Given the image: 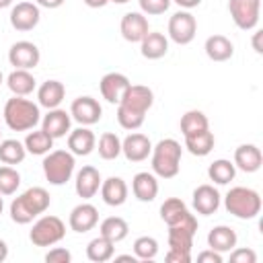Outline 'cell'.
<instances>
[{
    "instance_id": "43",
    "label": "cell",
    "mask_w": 263,
    "mask_h": 263,
    "mask_svg": "<svg viewBox=\"0 0 263 263\" xmlns=\"http://www.w3.org/2000/svg\"><path fill=\"white\" fill-rule=\"evenodd\" d=\"M230 261L232 263H257V253L253 249H232L230 251Z\"/></svg>"
},
{
    "instance_id": "52",
    "label": "cell",
    "mask_w": 263,
    "mask_h": 263,
    "mask_svg": "<svg viewBox=\"0 0 263 263\" xmlns=\"http://www.w3.org/2000/svg\"><path fill=\"white\" fill-rule=\"evenodd\" d=\"M12 2H14V0H0V8H8Z\"/></svg>"
},
{
    "instance_id": "51",
    "label": "cell",
    "mask_w": 263,
    "mask_h": 263,
    "mask_svg": "<svg viewBox=\"0 0 263 263\" xmlns=\"http://www.w3.org/2000/svg\"><path fill=\"white\" fill-rule=\"evenodd\" d=\"M113 257H115V261H132V263L138 261L136 255H113Z\"/></svg>"
},
{
    "instance_id": "54",
    "label": "cell",
    "mask_w": 263,
    "mask_h": 263,
    "mask_svg": "<svg viewBox=\"0 0 263 263\" xmlns=\"http://www.w3.org/2000/svg\"><path fill=\"white\" fill-rule=\"evenodd\" d=\"M109 2H115V4H125V2H129V0H109Z\"/></svg>"
},
{
    "instance_id": "27",
    "label": "cell",
    "mask_w": 263,
    "mask_h": 263,
    "mask_svg": "<svg viewBox=\"0 0 263 263\" xmlns=\"http://www.w3.org/2000/svg\"><path fill=\"white\" fill-rule=\"evenodd\" d=\"M168 51V39L164 33L158 31H148L146 37L140 41V53L146 60H160Z\"/></svg>"
},
{
    "instance_id": "35",
    "label": "cell",
    "mask_w": 263,
    "mask_h": 263,
    "mask_svg": "<svg viewBox=\"0 0 263 263\" xmlns=\"http://www.w3.org/2000/svg\"><path fill=\"white\" fill-rule=\"evenodd\" d=\"M208 177L216 185H228L236 177V166L226 158H218L208 166Z\"/></svg>"
},
{
    "instance_id": "1",
    "label": "cell",
    "mask_w": 263,
    "mask_h": 263,
    "mask_svg": "<svg viewBox=\"0 0 263 263\" xmlns=\"http://www.w3.org/2000/svg\"><path fill=\"white\" fill-rule=\"evenodd\" d=\"M154 105V92L152 88L144 84H129L121 101L117 103V123L123 129L136 132L142 127L146 113Z\"/></svg>"
},
{
    "instance_id": "53",
    "label": "cell",
    "mask_w": 263,
    "mask_h": 263,
    "mask_svg": "<svg viewBox=\"0 0 263 263\" xmlns=\"http://www.w3.org/2000/svg\"><path fill=\"white\" fill-rule=\"evenodd\" d=\"M2 210H4V199H2V193H0V214H2Z\"/></svg>"
},
{
    "instance_id": "49",
    "label": "cell",
    "mask_w": 263,
    "mask_h": 263,
    "mask_svg": "<svg viewBox=\"0 0 263 263\" xmlns=\"http://www.w3.org/2000/svg\"><path fill=\"white\" fill-rule=\"evenodd\" d=\"M88 8H103L105 4H109V0H82Z\"/></svg>"
},
{
    "instance_id": "36",
    "label": "cell",
    "mask_w": 263,
    "mask_h": 263,
    "mask_svg": "<svg viewBox=\"0 0 263 263\" xmlns=\"http://www.w3.org/2000/svg\"><path fill=\"white\" fill-rule=\"evenodd\" d=\"M27 156V148L18 140H0V162L2 164H21Z\"/></svg>"
},
{
    "instance_id": "18",
    "label": "cell",
    "mask_w": 263,
    "mask_h": 263,
    "mask_svg": "<svg viewBox=\"0 0 263 263\" xmlns=\"http://www.w3.org/2000/svg\"><path fill=\"white\" fill-rule=\"evenodd\" d=\"M97 224H99V210L92 203H88V201H82L76 208H72V212L68 216L70 230L80 232V234L92 230Z\"/></svg>"
},
{
    "instance_id": "16",
    "label": "cell",
    "mask_w": 263,
    "mask_h": 263,
    "mask_svg": "<svg viewBox=\"0 0 263 263\" xmlns=\"http://www.w3.org/2000/svg\"><path fill=\"white\" fill-rule=\"evenodd\" d=\"M129 78L121 72H107L101 82H99V90H101V97L111 103V105H117L121 101V97L125 95L127 86H129Z\"/></svg>"
},
{
    "instance_id": "28",
    "label": "cell",
    "mask_w": 263,
    "mask_h": 263,
    "mask_svg": "<svg viewBox=\"0 0 263 263\" xmlns=\"http://www.w3.org/2000/svg\"><path fill=\"white\" fill-rule=\"evenodd\" d=\"M203 49H205V55L212 60V62H226L234 55V45L232 41L226 37V35H210L203 43Z\"/></svg>"
},
{
    "instance_id": "4",
    "label": "cell",
    "mask_w": 263,
    "mask_h": 263,
    "mask_svg": "<svg viewBox=\"0 0 263 263\" xmlns=\"http://www.w3.org/2000/svg\"><path fill=\"white\" fill-rule=\"evenodd\" d=\"M181 154L183 148L175 138H164L150 152V166L152 173L160 179H173L181 171Z\"/></svg>"
},
{
    "instance_id": "5",
    "label": "cell",
    "mask_w": 263,
    "mask_h": 263,
    "mask_svg": "<svg viewBox=\"0 0 263 263\" xmlns=\"http://www.w3.org/2000/svg\"><path fill=\"white\" fill-rule=\"evenodd\" d=\"M224 208L238 220H253L261 212V195L251 187H232L224 195Z\"/></svg>"
},
{
    "instance_id": "20",
    "label": "cell",
    "mask_w": 263,
    "mask_h": 263,
    "mask_svg": "<svg viewBox=\"0 0 263 263\" xmlns=\"http://www.w3.org/2000/svg\"><path fill=\"white\" fill-rule=\"evenodd\" d=\"M101 183H103L101 173H99L95 166L86 164V166H82V168L76 173V181H74L76 195L82 197V199H90V197H95V195L99 193Z\"/></svg>"
},
{
    "instance_id": "47",
    "label": "cell",
    "mask_w": 263,
    "mask_h": 263,
    "mask_svg": "<svg viewBox=\"0 0 263 263\" xmlns=\"http://www.w3.org/2000/svg\"><path fill=\"white\" fill-rule=\"evenodd\" d=\"M171 2L179 4L183 10H191V8H195V6H199V4H201V0H171Z\"/></svg>"
},
{
    "instance_id": "26",
    "label": "cell",
    "mask_w": 263,
    "mask_h": 263,
    "mask_svg": "<svg viewBox=\"0 0 263 263\" xmlns=\"http://www.w3.org/2000/svg\"><path fill=\"white\" fill-rule=\"evenodd\" d=\"M66 97V86L60 80H45L37 88V105L45 109H55Z\"/></svg>"
},
{
    "instance_id": "13",
    "label": "cell",
    "mask_w": 263,
    "mask_h": 263,
    "mask_svg": "<svg viewBox=\"0 0 263 263\" xmlns=\"http://www.w3.org/2000/svg\"><path fill=\"white\" fill-rule=\"evenodd\" d=\"M70 115L80 125H95L103 117V107L92 97H78L70 105Z\"/></svg>"
},
{
    "instance_id": "42",
    "label": "cell",
    "mask_w": 263,
    "mask_h": 263,
    "mask_svg": "<svg viewBox=\"0 0 263 263\" xmlns=\"http://www.w3.org/2000/svg\"><path fill=\"white\" fill-rule=\"evenodd\" d=\"M45 261L47 263H70L72 261V253L64 247H53L45 253Z\"/></svg>"
},
{
    "instance_id": "12",
    "label": "cell",
    "mask_w": 263,
    "mask_h": 263,
    "mask_svg": "<svg viewBox=\"0 0 263 263\" xmlns=\"http://www.w3.org/2000/svg\"><path fill=\"white\" fill-rule=\"evenodd\" d=\"M10 25L12 29L21 31V33H27V31H33L39 21H41V10L35 2H16L10 10Z\"/></svg>"
},
{
    "instance_id": "14",
    "label": "cell",
    "mask_w": 263,
    "mask_h": 263,
    "mask_svg": "<svg viewBox=\"0 0 263 263\" xmlns=\"http://www.w3.org/2000/svg\"><path fill=\"white\" fill-rule=\"evenodd\" d=\"M220 201H222V197H220L218 189H216L214 185H210V183L197 185V187L193 189L191 203H193V210H195L197 214H201V216H212V214H216L218 208H220Z\"/></svg>"
},
{
    "instance_id": "50",
    "label": "cell",
    "mask_w": 263,
    "mask_h": 263,
    "mask_svg": "<svg viewBox=\"0 0 263 263\" xmlns=\"http://www.w3.org/2000/svg\"><path fill=\"white\" fill-rule=\"evenodd\" d=\"M6 257H8V245H6V240L0 238V263L6 261Z\"/></svg>"
},
{
    "instance_id": "31",
    "label": "cell",
    "mask_w": 263,
    "mask_h": 263,
    "mask_svg": "<svg viewBox=\"0 0 263 263\" xmlns=\"http://www.w3.org/2000/svg\"><path fill=\"white\" fill-rule=\"evenodd\" d=\"M189 208L185 205L183 199L179 197H168L162 201L160 205V220L166 224V226H173V224H179L181 220H185L189 216Z\"/></svg>"
},
{
    "instance_id": "30",
    "label": "cell",
    "mask_w": 263,
    "mask_h": 263,
    "mask_svg": "<svg viewBox=\"0 0 263 263\" xmlns=\"http://www.w3.org/2000/svg\"><path fill=\"white\" fill-rule=\"evenodd\" d=\"M214 144H216V138L210 132V127L203 132H197V134L185 136V148L193 156H208L214 150Z\"/></svg>"
},
{
    "instance_id": "8",
    "label": "cell",
    "mask_w": 263,
    "mask_h": 263,
    "mask_svg": "<svg viewBox=\"0 0 263 263\" xmlns=\"http://www.w3.org/2000/svg\"><path fill=\"white\" fill-rule=\"evenodd\" d=\"M228 12L238 29L251 31L259 23L261 0H228Z\"/></svg>"
},
{
    "instance_id": "55",
    "label": "cell",
    "mask_w": 263,
    "mask_h": 263,
    "mask_svg": "<svg viewBox=\"0 0 263 263\" xmlns=\"http://www.w3.org/2000/svg\"><path fill=\"white\" fill-rule=\"evenodd\" d=\"M2 82H4V74H2V70H0V86H2Z\"/></svg>"
},
{
    "instance_id": "46",
    "label": "cell",
    "mask_w": 263,
    "mask_h": 263,
    "mask_svg": "<svg viewBox=\"0 0 263 263\" xmlns=\"http://www.w3.org/2000/svg\"><path fill=\"white\" fill-rule=\"evenodd\" d=\"M64 2H66V0H35V4H37L39 8H49V10L60 8Z\"/></svg>"
},
{
    "instance_id": "39",
    "label": "cell",
    "mask_w": 263,
    "mask_h": 263,
    "mask_svg": "<svg viewBox=\"0 0 263 263\" xmlns=\"http://www.w3.org/2000/svg\"><path fill=\"white\" fill-rule=\"evenodd\" d=\"M18 187H21V173L10 164H2L0 166V193L14 195Z\"/></svg>"
},
{
    "instance_id": "24",
    "label": "cell",
    "mask_w": 263,
    "mask_h": 263,
    "mask_svg": "<svg viewBox=\"0 0 263 263\" xmlns=\"http://www.w3.org/2000/svg\"><path fill=\"white\" fill-rule=\"evenodd\" d=\"M99 191H101L103 201H105L107 205H111V208L123 205L125 199H127V193H129L127 183H125L121 177H109V179H105V181L101 183V189H99Z\"/></svg>"
},
{
    "instance_id": "41",
    "label": "cell",
    "mask_w": 263,
    "mask_h": 263,
    "mask_svg": "<svg viewBox=\"0 0 263 263\" xmlns=\"http://www.w3.org/2000/svg\"><path fill=\"white\" fill-rule=\"evenodd\" d=\"M138 4H140V12H144L146 16H158L168 10L171 0H138Z\"/></svg>"
},
{
    "instance_id": "19",
    "label": "cell",
    "mask_w": 263,
    "mask_h": 263,
    "mask_svg": "<svg viewBox=\"0 0 263 263\" xmlns=\"http://www.w3.org/2000/svg\"><path fill=\"white\" fill-rule=\"evenodd\" d=\"M119 31H121V37L129 43H140L146 33L150 31L148 27V18L144 12H125L121 16V23H119Z\"/></svg>"
},
{
    "instance_id": "22",
    "label": "cell",
    "mask_w": 263,
    "mask_h": 263,
    "mask_svg": "<svg viewBox=\"0 0 263 263\" xmlns=\"http://www.w3.org/2000/svg\"><path fill=\"white\" fill-rule=\"evenodd\" d=\"M132 193L138 201H154L156 195H158V179L154 173H148V171H142V173H136L134 179H132Z\"/></svg>"
},
{
    "instance_id": "40",
    "label": "cell",
    "mask_w": 263,
    "mask_h": 263,
    "mask_svg": "<svg viewBox=\"0 0 263 263\" xmlns=\"http://www.w3.org/2000/svg\"><path fill=\"white\" fill-rule=\"evenodd\" d=\"M134 255L138 261H152L158 255V240L154 236H138L134 240Z\"/></svg>"
},
{
    "instance_id": "23",
    "label": "cell",
    "mask_w": 263,
    "mask_h": 263,
    "mask_svg": "<svg viewBox=\"0 0 263 263\" xmlns=\"http://www.w3.org/2000/svg\"><path fill=\"white\" fill-rule=\"evenodd\" d=\"M232 162L242 173H257L263 164V154H261L259 146H255V144H240L234 150V160Z\"/></svg>"
},
{
    "instance_id": "56",
    "label": "cell",
    "mask_w": 263,
    "mask_h": 263,
    "mask_svg": "<svg viewBox=\"0 0 263 263\" xmlns=\"http://www.w3.org/2000/svg\"><path fill=\"white\" fill-rule=\"evenodd\" d=\"M0 140H2V129H0Z\"/></svg>"
},
{
    "instance_id": "48",
    "label": "cell",
    "mask_w": 263,
    "mask_h": 263,
    "mask_svg": "<svg viewBox=\"0 0 263 263\" xmlns=\"http://www.w3.org/2000/svg\"><path fill=\"white\" fill-rule=\"evenodd\" d=\"M261 31H255V35H253V49L257 51V53H261L263 51V47H261Z\"/></svg>"
},
{
    "instance_id": "34",
    "label": "cell",
    "mask_w": 263,
    "mask_h": 263,
    "mask_svg": "<svg viewBox=\"0 0 263 263\" xmlns=\"http://www.w3.org/2000/svg\"><path fill=\"white\" fill-rule=\"evenodd\" d=\"M25 148H27V152L29 154H33V156H45L51 148H53V138L47 134V132H43V129H29V134H27V138H25Z\"/></svg>"
},
{
    "instance_id": "10",
    "label": "cell",
    "mask_w": 263,
    "mask_h": 263,
    "mask_svg": "<svg viewBox=\"0 0 263 263\" xmlns=\"http://www.w3.org/2000/svg\"><path fill=\"white\" fill-rule=\"evenodd\" d=\"M195 232H197V218H195L193 214H189V216H187L185 220H181L179 224L168 226V249L183 251V253H191Z\"/></svg>"
},
{
    "instance_id": "6",
    "label": "cell",
    "mask_w": 263,
    "mask_h": 263,
    "mask_svg": "<svg viewBox=\"0 0 263 263\" xmlns=\"http://www.w3.org/2000/svg\"><path fill=\"white\" fill-rule=\"evenodd\" d=\"M41 166H43V175L49 181V185L60 187L72 179L76 160L70 150H49L45 154Z\"/></svg>"
},
{
    "instance_id": "17",
    "label": "cell",
    "mask_w": 263,
    "mask_h": 263,
    "mask_svg": "<svg viewBox=\"0 0 263 263\" xmlns=\"http://www.w3.org/2000/svg\"><path fill=\"white\" fill-rule=\"evenodd\" d=\"M70 125H72V115L66 109H47V113L41 117V129L47 132L53 140L64 138L70 134Z\"/></svg>"
},
{
    "instance_id": "11",
    "label": "cell",
    "mask_w": 263,
    "mask_h": 263,
    "mask_svg": "<svg viewBox=\"0 0 263 263\" xmlns=\"http://www.w3.org/2000/svg\"><path fill=\"white\" fill-rule=\"evenodd\" d=\"M39 60H41V51L33 41L23 39L12 43L8 49V62L18 70H33L35 66H39Z\"/></svg>"
},
{
    "instance_id": "2",
    "label": "cell",
    "mask_w": 263,
    "mask_h": 263,
    "mask_svg": "<svg viewBox=\"0 0 263 263\" xmlns=\"http://www.w3.org/2000/svg\"><path fill=\"white\" fill-rule=\"evenodd\" d=\"M49 203L51 197L45 187H29L10 201V220L16 224H31L49 208Z\"/></svg>"
},
{
    "instance_id": "45",
    "label": "cell",
    "mask_w": 263,
    "mask_h": 263,
    "mask_svg": "<svg viewBox=\"0 0 263 263\" xmlns=\"http://www.w3.org/2000/svg\"><path fill=\"white\" fill-rule=\"evenodd\" d=\"M197 261L199 263H222V253H218L214 249H208V251H201L197 255Z\"/></svg>"
},
{
    "instance_id": "37",
    "label": "cell",
    "mask_w": 263,
    "mask_h": 263,
    "mask_svg": "<svg viewBox=\"0 0 263 263\" xmlns=\"http://www.w3.org/2000/svg\"><path fill=\"white\" fill-rule=\"evenodd\" d=\"M179 125H181V134H183V138H185V136H191V134H197V132H203V129L210 127L205 113L199 111V109H189L187 113H183Z\"/></svg>"
},
{
    "instance_id": "44",
    "label": "cell",
    "mask_w": 263,
    "mask_h": 263,
    "mask_svg": "<svg viewBox=\"0 0 263 263\" xmlns=\"http://www.w3.org/2000/svg\"><path fill=\"white\" fill-rule=\"evenodd\" d=\"M164 259H166L168 263H189V261H191V253H183V251L168 249V253L164 255Z\"/></svg>"
},
{
    "instance_id": "21",
    "label": "cell",
    "mask_w": 263,
    "mask_h": 263,
    "mask_svg": "<svg viewBox=\"0 0 263 263\" xmlns=\"http://www.w3.org/2000/svg\"><path fill=\"white\" fill-rule=\"evenodd\" d=\"M97 148V136L88 125H80L76 129H70L68 134V150L74 156H88Z\"/></svg>"
},
{
    "instance_id": "3",
    "label": "cell",
    "mask_w": 263,
    "mask_h": 263,
    "mask_svg": "<svg viewBox=\"0 0 263 263\" xmlns=\"http://www.w3.org/2000/svg\"><path fill=\"white\" fill-rule=\"evenodd\" d=\"M2 117L12 132H29V129H35V125L41 121V111L37 103L14 95L4 103Z\"/></svg>"
},
{
    "instance_id": "29",
    "label": "cell",
    "mask_w": 263,
    "mask_h": 263,
    "mask_svg": "<svg viewBox=\"0 0 263 263\" xmlns=\"http://www.w3.org/2000/svg\"><path fill=\"white\" fill-rule=\"evenodd\" d=\"M6 86H8L10 92L16 95V97H29V95L35 90L37 80H35V76L31 74V70H18V68H14V70L6 76Z\"/></svg>"
},
{
    "instance_id": "7",
    "label": "cell",
    "mask_w": 263,
    "mask_h": 263,
    "mask_svg": "<svg viewBox=\"0 0 263 263\" xmlns=\"http://www.w3.org/2000/svg\"><path fill=\"white\" fill-rule=\"evenodd\" d=\"M64 236H66V224L58 216H41L39 220H35L29 232V240L35 247H53Z\"/></svg>"
},
{
    "instance_id": "15",
    "label": "cell",
    "mask_w": 263,
    "mask_h": 263,
    "mask_svg": "<svg viewBox=\"0 0 263 263\" xmlns=\"http://www.w3.org/2000/svg\"><path fill=\"white\" fill-rule=\"evenodd\" d=\"M150 152H152V142L146 134L132 132L129 136H125L121 140V154L129 162H142L150 156Z\"/></svg>"
},
{
    "instance_id": "25",
    "label": "cell",
    "mask_w": 263,
    "mask_h": 263,
    "mask_svg": "<svg viewBox=\"0 0 263 263\" xmlns=\"http://www.w3.org/2000/svg\"><path fill=\"white\" fill-rule=\"evenodd\" d=\"M238 242L236 232L226 226V224H218L208 232V247L218 251V253H230Z\"/></svg>"
},
{
    "instance_id": "38",
    "label": "cell",
    "mask_w": 263,
    "mask_h": 263,
    "mask_svg": "<svg viewBox=\"0 0 263 263\" xmlns=\"http://www.w3.org/2000/svg\"><path fill=\"white\" fill-rule=\"evenodd\" d=\"M97 150L103 160H115L121 154V138L113 132H105L97 142Z\"/></svg>"
},
{
    "instance_id": "32",
    "label": "cell",
    "mask_w": 263,
    "mask_h": 263,
    "mask_svg": "<svg viewBox=\"0 0 263 263\" xmlns=\"http://www.w3.org/2000/svg\"><path fill=\"white\" fill-rule=\"evenodd\" d=\"M99 234L111 242H121L129 234V224L121 216H109L99 224Z\"/></svg>"
},
{
    "instance_id": "9",
    "label": "cell",
    "mask_w": 263,
    "mask_h": 263,
    "mask_svg": "<svg viewBox=\"0 0 263 263\" xmlns=\"http://www.w3.org/2000/svg\"><path fill=\"white\" fill-rule=\"evenodd\" d=\"M197 21L189 10H179L168 18V39L177 45H187L195 39Z\"/></svg>"
},
{
    "instance_id": "33",
    "label": "cell",
    "mask_w": 263,
    "mask_h": 263,
    "mask_svg": "<svg viewBox=\"0 0 263 263\" xmlns=\"http://www.w3.org/2000/svg\"><path fill=\"white\" fill-rule=\"evenodd\" d=\"M115 255V242H111L109 238L105 236H95L88 245H86V257L88 261L92 263H105V261H111Z\"/></svg>"
}]
</instances>
